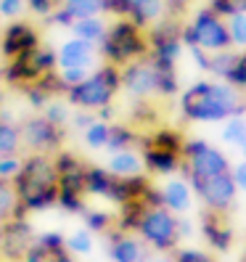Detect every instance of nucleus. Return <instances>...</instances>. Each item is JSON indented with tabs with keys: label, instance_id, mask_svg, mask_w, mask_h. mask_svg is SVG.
Wrapping results in <instances>:
<instances>
[{
	"label": "nucleus",
	"instance_id": "nucleus-1",
	"mask_svg": "<svg viewBox=\"0 0 246 262\" xmlns=\"http://www.w3.org/2000/svg\"><path fill=\"white\" fill-rule=\"evenodd\" d=\"M122 90L132 101H151V98H170L177 93V74L172 61H162L151 51L130 64L119 67Z\"/></svg>",
	"mask_w": 246,
	"mask_h": 262
},
{
	"label": "nucleus",
	"instance_id": "nucleus-2",
	"mask_svg": "<svg viewBox=\"0 0 246 262\" xmlns=\"http://www.w3.org/2000/svg\"><path fill=\"white\" fill-rule=\"evenodd\" d=\"M19 204L29 212H45L56 207L58 199V175L53 154H24V167L13 180Z\"/></svg>",
	"mask_w": 246,
	"mask_h": 262
},
{
	"label": "nucleus",
	"instance_id": "nucleus-3",
	"mask_svg": "<svg viewBox=\"0 0 246 262\" xmlns=\"http://www.w3.org/2000/svg\"><path fill=\"white\" fill-rule=\"evenodd\" d=\"M180 109L186 119L193 122H217L238 117L246 109V101L238 96L233 85L217 82H196L180 98Z\"/></svg>",
	"mask_w": 246,
	"mask_h": 262
},
{
	"label": "nucleus",
	"instance_id": "nucleus-4",
	"mask_svg": "<svg viewBox=\"0 0 246 262\" xmlns=\"http://www.w3.org/2000/svg\"><path fill=\"white\" fill-rule=\"evenodd\" d=\"M122 90L119 82V67L111 64H101L96 69H90V74L80 85L69 88L64 98L72 109H80V112H101L106 106H111L117 93Z\"/></svg>",
	"mask_w": 246,
	"mask_h": 262
},
{
	"label": "nucleus",
	"instance_id": "nucleus-5",
	"mask_svg": "<svg viewBox=\"0 0 246 262\" xmlns=\"http://www.w3.org/2000/svg\"><path fill=\"white\" fill-rule=\"evenodd\" d=\"M146 53H148V32L130 19H114L106 29V37L98 45L101 61L111 67H125Z\"/></svg>",
	"mask_w": 246,
	"mask_h": 262
},
{
	"label": "nucleus",
	"instance_id": "nucleus-6",
	"mask_svg": "<svg viewBox=\"0 0 246 262\" xmlns=\"http://www.w3.org/2000/svg\"><path fill=\"white\" fill-rule=\"evenodd\" d=\"M135 233L143 238L146 246H151L153 252H175L180 244V220L172 209H167L164 204H146L143 202V212L141 220L135 225Z\"/></svg>",
	"mask_w": 246,
	"mask_h": 262
},
{
	"label": "nucleus",
	"instance_id": "nucleus-7",
	"mask_svg": "<svg viewBox=\"0 0 246 262\" xmlns=\"http://www.w3.org/2000/svg\"><path fill=\"white\" fill-rule=\"evenodd\" d=\"M183 42H186L188 48L204 51V53L236 51L233 42H230V32H228L225 16H220V13L212 11L209 6L198 11L188 27H183Z\"/></svg>",
	"mask_w": 246,
	"mask_h": 262
},
{
	"label": "nucleus",
	"instance_id": "nucleus-8",
	"mask_svg": "<svg viewBox=\"0 0 246 262\" xmlns=\"http://www.w3.org/2000/svg\"><path fill=\"white\" fill-rule=\"evenodd\" d=\"M58 69V61H56V48L40 42L35 51H29L19 58H11L3 61V85L6 88H19L24 90L27 85L37 82L40 77L51 74Z\"/></svg>",
	"mask_w": 246,
	"mask_h": 262
},
{
	"label": "nucleus",
	"instance_id": "nucleus-9",
	"mask_svg": "<svg viewBox=\"0 0 246 262\" xmlns=\"http://www.w3.org/2000/svg\"><path fill=\"white\" fill-rule=\"evenodd\" d=\"M19 135H21L24 154H56L64 148L66 127H58L45 119L40 112H35L19 119Z\"/></svg>",
	"mask_w": 246,
	"mask_h": 262
},
{
	"label": "nucleus",
	"instance_id": "nucleus-10",
	"mask_svg": "<svg viewBox=\"0 0 246 262\" xmlns=\"http://www.w3.org/2000/svg\"><path fill=\"white\" fill-rule=\"evenodd\" d=\"M183 172H186V180L191 183L198 178L230 172V162L222 151L212 148L204 141H186L183 143Z\"/></svg>",
	"mask_w": 246,
	"mask_h": 262
},
{
	"label": "nucleus",
	"instance_id": "nucleus-11",
	"mask_svg": "<svg viewBox=\"0 0 246 262\" xmlns=\"http://www.w3.org/2000/svg\"><path fill=\"white\" fill-rule=\"evenodd\" d=\"M191 188L196 191V196L202 199V204L207 212H220L228 214L236 204V180L230 172H220V175H212V178H198L191 180Z\"/></svg>",
	"mask_w": 246,
	"mask_h": 262
},
{
	"label": "nucleus",
	"instance_id": "nucleus-12",
	"mask_svg": "<svg viewBox=\"0 0 246 262\" xmlns=\"http://www.w3.org/2000/svg\"><path fill=\"white\" fill-rule=\"evenodd\" d=\"M42 42L37 24L27 21V19H13L3 24V35H0V56L3 61L19 58L29 51H35L37 45Z\"/></svg>",
	"mask_w": 246,
	"mask_h": 262
},
{
	"label": "nucleus",
	"instance_id": "nucleus-13",
	"mask_svg": "<svg viewBox=\"0 0 246 262\" xmlns=\"http://www.w3.org/2000/svg\"><path fill=\"white\" fill-rule=\"evenodd\" d=\"M35 241V230L27 217L0 220V257L6 262H21Z\"/></svg>",
	"mask_w": 246,
	"mask_h": 262
},
{
	"label": "nucleus",
	"instance_id": "nucleus-14",
	"mask_svg": "<svg viewBox=\"0 0 246 262\" xmlns=\"http://www.w3.org/2000/svg\"><path fill=\"white\" fill-rule=\"evenodd\" d=\"M56 175H58V193H72V196H87L85 193V172L87 162L77 157L74 151L61 148L53 154Z\"/></svg>",
	"mask_w": 246,
	"mask_h": 262
},
{
	"label": "nucleus",
	"instance_id": "nucleus-15",
	"mask_svg": "<svg viewBox=\"0 0 246 262\" xmlns=\"http://www.w3.org/2000/svg\"><path fill=\"white\" fill-rule=\"evenodd\" d=\"M164 13H167V0H111V16L130 19L143 29L164 19Z\"/></svg>",
	"mask_w": 246,
	"mask_h": 262
},
{
	"label": "nucleus",
	"instance_id": "nucleus-16",
	"mask_svg": "<svg viewBox=\"0 0 246 262\" xmlns=\"http://www.w3.org/2000/svg\"><path fill=\"white\" fill-rule=\"evenodd\" d=\"M106 246H109L111 262H146L148 259V246L138 233H127V230L111 228L106 233Z\"/></svg>",
	"mask_w": 246,
	"mask_h": 262
},
{
	"label": "nucleus",
	"instance_id": "nucleus-17",
	"mask_svg": "<svg viewBox=\"0 0 246 262\" xmlns=\"http://www.w3.org/2000/svg\"><path fill=\"white\" fill-rule=\"evenodd\" d=\"M141 159L148 175H172L177 169H183V151H175V148L141 143Z\"/></svg>",
	"mask_w": 246,
	"mask_h": 262
},
{
	"label": "nucleus",
	"instance_id": "nucleus-18",
	"mask_svg": "<svg viewBox=\"0 0 246 262\" xmlns=\"http://www.w3.org/2000/svg\"><path fill=\"white\" fill-rule=\"evenodd\" d=\"M98 58V45L80 40V37H66L64 42L56 48V61H58V69L64 67H90L93 69V61Z\"/></svg>",
	"mask_w": 246,
	"mask_h": 262
},
{
	"label": "nucleus",
	"instance_id": "nucleus-19",
	"mask_svg": "<svg viewBox=\"0 0 246 262\" xmlns=\"http://www.w3.org/2000/svg\"><path fill=\"white\" fill-rule=\"evenodd\" d=\"M202 230H204V238L209 241L212 249H217V252L230 249V241H233V230H230L225 214H220V212H207V209H204Z\"/></svg>",
	"mask_w": 246,
	"mask_h": 262
},
{
	"label": "nucleus",
	"instance_id": "nucleus-20",
	"mask_svg": "<svg viewBox=\"0 0 246 262\" xmlns=\"http://www.w3.org/2000/svg\"><path fill=\"white\" fill-rule=\"evenodd\" d=\"M111 175L117 178H132V175H141L143 172V159H141V151L135 148H122V151H111L109 164H106Z\"/></svg>",
	"mask_w": 246,
	"mask_h": 262
},
{
	"label": "nucleus",
	"instance_id": "nucleus-21",
	"mask_svg": "<svg viewBox=\"0 0 246 262\" xmlns=\"http://www.w3.org/2000/svg\"><path fill=\"white\" fill-rule=\"evenodd\" d=\"M114 186H117V175H111L106 167L87 164V172H85V193H87V196L111 199Z\"/></svg>",
	"mask_w": 246,
	"mask_h": 262
},
{
	"label": "nucleus",
	"instance_id": "nucleus-22",
	"mask_svg": "<svg viewBox=\"0 0 246 262\" xmlns=\"http://www.w3.org/2000/svg\"><path fill=\"white\" fill-rule=\"evenodd\" d=\"M162 191V202L167 209L177 212H186L191 207V183L188 180H167Z\"/></svg>",
	"mask_w": 246,
	"mask_h": 262
},
{
	"label": "nucleus",
	"instance_id": "nucleus-23",
	"mask_svg": "<svg viewBox=\"0 0 246 262\" xmlns=\"http://www.w3.org/2000/svg\"><path fill=\"white\" fill-rule=\"evenodd\" d=\"M61 8H64L74 21L77 19H90V16H109L111 0H64Z\"/></svg>",
	"mask_w": 246,
	"mask_h": 262
},
{
	"label": "nucleus",
	"instance_id": "nucleus-24",
	"mask_svg": "<svg viewBox=\"0 0 246 262\" xmlns=\"http://www.w3.org/2000/svg\"><path fill=\"white\" fill-rule=\"evenodd\" d=\"M106 29H109V21H106V16H90V19H77V21H72L69 35L80 37V40H87V42H93V45H101V40L106 37Z\"/></svg>",
	"mask_w": 246,
	"mask_h": 262
},
{
	"label": "nucleus",
	"instance_id": "nucleus-25",
	"mask_svg": "<svg viewBox=\"0 0 246 262\" xmlns=\"http://www.w3.org/2000/svg\"><path fill=\"white\" fill-rule=\"evenodd\" d=\"M21 151V135H19V119H13L11 112L0 109V157Z\"/></svg>",
	"mask_w": 246,
	"mask_h": 262
},
{
	"label": "nucleus",
	"instance_id": "nucleus-26",
	"mask_svg": "<svg viewBox=\"0 0 246 262\" xmlns=\"http://www.w3.org/2000/svg\"><path fill=\"white\" fill-rule=\"evenodd\" d=\"M141 146V133L130 125H109V143L106 151H122V148H138Z\"/></svg>",
	"mask_w": 246,
	"mask_h": 262
},
{
	"label": "nucleus",
	"instance_id": "nucleus-27",
	"mask_svg": "<svg viewBox=\"0 0 246 262\" xmlns=\"http://www.w3.org/2000/svg\"><path fill=\"white\" fill-rule=\"evenodd\" d=\"M8 217H27V209L19 204L13 183L0 178V220H8Z\"/></svg>",
	"mask_w": 246,
	"mask_h": 262
},
{
	"label": "nucleus",
	"instance_id": "nucleus-28",
	"mask_svg": "<svg viewBox=\"0 0 246 262\" xmlns=\"http://www.w3.org/2000/svg\"><path fill=\"white\" fill-rule=\"evenodd\" d=\"M109 125H111V122H106V119L96 117V119L80 133V135H82V143H85L90 151L106 148V143H109Z\"/></svg>",
	"mask_w": 246,
	"mask_h": 262
},
{
	"label": "nucleus",
	"instance_id": "nucleus-29",
	"mask_svg": "<svg viewBox=\"0 0 246 262\" xmlns=\"http://www.w3.org/2000/svg\"><path fill=\"white\" fill-rule=\"evenodd\" d=\"M114 220H117L114 214L103 212V209H85L82 212V223L90 233H109L114 228Z\"/></svg>",
	"mask_w": 246,
	"mask_h": 262
},
{
	"label": "nucleus",
	"instance_id": "nucleus-30",
	"mask_svg": "<svg viewBox=\"0 0 246 262\" xmlns=\"http://www.w3.org/2000/svg\"><path fill=\"white\" fill-rule=\"evenodd\" d=\"M48 122H53V125L58 127H66L69 130V119H72V106L66 103V98H53L45 109L40 112Z\"/></svg>",
	"mask_w": 246,
	"mask_h": 262
},
{
	"label": "nucleus",
	"instance_id": "nucleus-31",
	"mask_svg": "<svg viewBox=\"0 0 246 262\" xmlns=\"http://www.w3.org/2000/svg\"><path fill=\"white\" fill-rule=\"evenodd\" d=\"M90 249H93V233H90L87 228H80V230H74L72 236H66V252L90 254Z\"/></svg>",
	"mask_w": 246,
	"mask_h": 262
},
{
	"label": "nucleus",
	"instance_id": "nucleus-32",
	"mask_svg": "<svg viewBox=\"0 0 246 262\" xmlns=\"http://www.w3.org/2000/svg\"><path fill=\"white\" fill-rule=\"evenodd\" d=\"M24 98H27V103H29V109H32V112H42L45 106L53 101V96H51L40 82L27 85V88H24Z\"/></svg>",
	"mask_w": 246,
	"mask_h": 262
},
{
	"label": "nucleus",
	"instance_id": "nucleus-33",
	"mask_svg": "<svg viewBox=\"0 0 246 262\" xmlns=\"http://www.w3.org/2000/svg\"><path fill=\"white\" fill-rule=\"evenodd\" d=\"M24 167V151H16V154H6V157H0V178L3 180H16L19 172Z\"/></svg>",
	"mask_w": 246,
	"mask_h": 262
},
{
	"label": "nucleus",
	"instance_id": "nucleus-34",
	"mask_svg": "<svg viewBox=\"0 0 246 262\" xmlns=\"http://www.w3.org/2000/svg\"><path fill=\"white\" fill-rule=\"evenodd\" d=\"M225 21H228V32H230L233 48H246V13H233Z\"/></svg>",
	"mask_w": 246,
	"mask_h": 262
},
{
	"label": "nucleus",
	"instance_id": "nucleus-35",
	"mask_svg": "<svg viewBox=\"0 0 246 262\" xmlns=\"http://www.w3.org/2000/svg\"><path fill=\"white\" fill-rule=\"evenodd\" d=\"M35 241H37L48 254H56V252H64V249H66V236L56 233V230H48V233L35 236Z\"/></svg>",
	"mask_w": 246,
	"mask_h": 262
},
{
	"label": "nucleus",
	"instance_id": "nucleus-36",
	"mask_svg": "<svg viewBox=\"0 0 246 262\" xmlns=\"http://www.w3.org/2000/svg\"><path fill=\"white\" fill-rule=\"evenodd\" d=\"M58 77H61V82H64V88H74V85H80L85 77L90 74V67H64V69H56Z\"/></svg>",
	"mask_w": 246,
	"mask_h": 262
},
{
	"label": "nucleus",
	"instance_id": "nucleus-37",
	"mask_svg": "<svg viewBox=\"0 0 246 262\" xmlns=\"http://www.w3.org/2000/svg\"><path fill=\"white\" fill-rule=\"evenodd\" d=\"M225 141H230V143H246V122L241 119V114L238 117H230V122L225 125Z\"/></svg>",
	"mask_w": 246,
	"mask_h": 262
},
{
	"label": "nucleus",
	"instance_id": "nucleus-38",
	"mask_svg": "<svg viewBox=\"0 0 246 262\" xmlns=\"http://www.w3.org/2000/svg\"><path fill=\"white\" fill-rule=\"evenodd\" d=\"M24 13H27V3H24V0H0V19H3V21L24 19Z\"/></svg>",
	"mask_w": 246,
	"mask_h": 262
},
{
	"label": "nucleus",
	"instance_id": "nucleus-39",
	"mask_svg": "<svg viewBox=\"0 0 246 262\" xmlns=\"http://www.w3.org/2000/svg\"><path fill=\"white\" fill-rule=\"evenodd\" d=\"M209 8L228 19V16H233V13H246V0H212Z\"/></svg>",
	"mask_w": 246,
	"mask_h": 262
},
{
	"label": "nucleus",
	"instance_id": "nucleus-40",
	"mask_svg": "<svg viewBox=\"0 0 246 262\" xmlns=\"http://www.w3.org/2000/svg\"><path fill=\"white\" fill-rule=\"evenodd\" d=\"M24 3H27V11L29 13H32V16H37V19H48L51 16V13H53V8L58 6L56 3V0H24Z\"/></svg>",
	"mask_w": 246,
	"mask_h": 262
},
{
	"label": "nucleus",
	"instance_id": "nucleus-41",
	"mask_svg": "<svg viewBox=\"0 0 246 262\" xmlns=\"http://www.w3.org/2000/svg\"><path fill=\"white\" fill-rule=\"evenodd\" d=\"M228 80H230V85H236V88H246V53H238L233 69L228 72Z\"/></svg>",
	"mask_w": 246,
	"mask_h": 262
},
{
	"label": "nucleus",
	"instance_id": "nucleus-42",
	"mask_svg": "<svg viewBox=\"0 0 246 262\" xmlns=\"http://www.w3.org/2000/svg\"><path fill=\"white\" fill-rule=\"evenodd\" d=\"M172 259H175V262H214V259H212L207 252H202V249H175Z\"/></svg>",
	"mask_w": 246,
	"mask_h": 262
},
{
	"label": "nucleus",
	"instance_id": "nucleus-43",
	"mask_svg": "<svg viewBox=\"0 0 246 262\" xmlns=\"http://www.w3.org/2000/svg\"><path fill=\"white\" fill-rule=\"evenodd\" d=\"M21 262H51V254L45 252L37 241H32V246L27 249V254H24V259H21Z\"/></svg>",
	"mask_w": 246,
	"mask_h": 262
},
{
	"label": "nucleus",
	"instance_id": "nucleus-44",
	"mask_svg": "<svg viewBox=\"0 0 246 262\" xmlns=\"http://www.w3.org/2000/svg\"><path fill=\"white\" fill-rule=\"evenodd\" d=\"M230 175H233V180H236V188L238 191H246V162L230 169Z\"/></svg>",
	"mask_w": 246,
	"mask_h": 262
},
{
	"label": "nucleus",
	"instance_id": "nucleus-45",
	"mask_svg": "<svg viewBox=\"0 0 246 262\" xmlns=\"http://www.w3.org/2000/svg\"><path fill=\"white\" fill-rule=\"evenodd\" d=\"M193 3V0H167V11L170 13H186V8Z\"/></svg>",
	"mask_w": 246,
	"mask_h": 262
},
{
	"label": "nucleus",
	"instance_id": "nucleus-46",
	"mask_svg": "<svg viewBox=\"0 0 246 262\" xmlns=\"http://www.w3.org/2000/svg\"><path fill=\"white\" fill-rule=\"evenodd\" d=\"M51 262H74V254L72 252H56V254H51Z\"/></svg>",
	"mask_w": 246,
	"mask_h": 262
},
{
	"label": "nucleus",
	"instance_id": "nucleus-47",
	"mask_svg": "<svg viewBox=\"0 0 246 262\" xmlns=\"http://www.w3.org/2000/svg\"><path fill=\"white\" fill-rule=\"evenodd\" d=\"M3 101H6V85L0 82V109H3Z\"/></svg>",
	"mask_w": 246,
	"mask_h": 262
},
{
	"label": "nucleus",
	"instance_id": "nucleus-48",
	"mask_svg": "<svg viewBox=\"0 0 246 262\" xmlns=\"http://www.w3.org/2000/svg\"><path fill=\"white\" fill-rule=\"evenodd\" d=\"M151 262H175L172 257H156V259H151Z\"/></svg>",
	"mask_w": 246,
	"mask_h": 262
},
{
	"label": "nucleus",
	"instance_id": "nucleus-49",
	"mask_svg": "<svg viewBox=\"0 0 246 262\" xmlns=\"http://www.w3.org/2000/svg\"><path fill=\"white\" fill-rule=\"evenodd\" d=\"M3 24H6V21H3V19H0V35H3Z\"/></svg>",
	"mask_w": 246,
	"mask_h": 262
},
{
	"label": "nucleus",
	"instance_id": "nucleus-50",
	"mask_svg": "<svg viewBox=\"0 0 246 262\" xmlns=\"http://www.w3.org/2000/svg\"><path fill=\"white\" fill-rule=\"evenodd\" d=\"M56 3H58V6H61V3H64V0H56Z\"/></svg>",
	"mask_w": 246,
	"mask_h": 262
},
{
	"label": "nucleus",
	"instance_id": "nucleus-51",
	"mask_svg": "<svg viewBox=\"0 0 246 262\" xmlns=\"http://www.w3.org/2000/svg\"><path fill=\"white\" fill-rule=\"evenodd\" d=\"M243 154H246V143H243Z\"/></svg>",
	"mask_w": 246,
	"mask_h": 262
},
{
	"label": "nucleus",
	"instance_id": "nucleus-52",
	"mask_svg": "<svg viewBox=\"0 0 246 262\" xmlns=\"http://www.w3.org/2000/svg\"><path fill=\"white\" fill-rule=\"evenodd\" d=\"M243 262H246V259H243Z\"/></svg>",
	"mask_w": 246,
	"mask_h": 262
}]
</instances>
